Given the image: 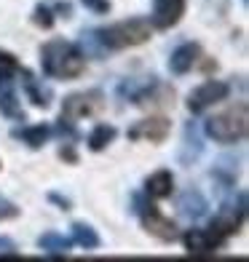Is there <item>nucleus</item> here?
<instances>
[{"mask_svg": "<svg viewBox=\"0 0 249 262\" xmlns=\"http://www.w3.org/2000/svg\"><path fill=\"white\" fill-rule=\"evenodd\" d=\"M40 67L49 78L73 80L86 70V59H83L75 43H70L65 38H54L40 49Z\"/></svg>", "mask_w": 249, "mask_h": 262, "instance_id": "f257e3e1", "label": "nucleus"}, {"mask_svg": "<svg viewBox=\"0 0 249 262\" xmlns=\"http://www.w3.org/2000/svg\"><path fill=\"white\" fill-rule=\"evenodd\" d=\"M204 131L220 142V145H236V142H241L249 131V107L246 102H239L228 107V110L217 113L215 118H209L204 123Z\"/></svg>", "mask_w": 249, "mask_h": 262, "instance_id": "f03ea898", "label": "nucleus"}, {"mask_svg": "<svg viewBox=\"0 0 249 262\" xmlns=\"http://www.w3.org/2000/svg\"><path fill=\"white\" fill-rule=\"evenodd\" d=\"M153 35V25L148 19H126V21H118V25H110L99 30V40L105 49L118 51V49H132V46H142L148 43Z\"/></svg>", "mask_w": 249, "mask_h": 262, "instance_id": "7ed1b4c3", "label": "nucleus"}, {"mask_svg": "<svg viewBox=\"0 0 249 262\" xmlns=\"http://www.w3.org/2000/svg\"><path fill=\"white\" fill-rule=\"evenodd\" d=\"M134 214L139 217L142 228H145L150 235H156L158 241H166V244L177 241V225L169 217H163V214L142 195H134Z\"/></svg>", "mask_w": 249, "mask_h": 262, "instance_id": "20e7f679", "label": "nucleus"}, {"mask_svg": "<svg viewBox=\"0 0 249 262\" xmlns=\"http://www.w3.org/2000/svg\"><path fill=\"white\" fill-rule=\"evenodd\" d=\"M105 107V94L91 89V91H78L70 94V97L62 102V118L65 121H83V118L97 115Z\"/></svg>", "mask_w": 249, "mask_h": 262, "instance_id": "39448f33", "label": "nucleus"}, {"mask_svg": "<svg viewBox=\"0 0 249 262\" xmlns=\"http://www.w3.org/2000/svg\"><path fill=\"white\" fill-rule=\"evenodd\" d=\"M244 217H246V195L239 193V206H236V201H233V204H225V206L215 214V220H212L209 230L215 233L217 238H222V241H228L231 235H236V233L241 230Z\"/></svg>", "mask_w": 249, "mask_h": 262, "instance_id": "423d86ee", "label": "nucleus"}, {"mask_svg": "<svg viewBox=\"0 0 249 262\" xmlns=\"http://www.w3.org/2000/svg\"><path fill=\"white\" fill-rule=\"evenodd\" d=\"M228 94H231L228 83H222V80H204L198 89L191 91V97H188V110H191L193 115H198V113L209 110L212 104L228 99Z\"/></svg>", "mask_w": 249, "mask_h": 262, "instance_id": "0eeeda50", "label": "nucleus"}, {"mask_svg": "<svg viewBox=\"0 0 249 262\" xmlns=\"http://www.w3.org/2000/svg\"><path fill=\"white\" fill-rule=\"evenodd\" d=\"M222 244H225L222 238H217L212 230H201V228L185 230V235H182V246L191 257H212Z\"/></svg>", "mask_w": 249, "mask_h": 262, "instance_id": "6e6552de", "label": "nucleus"}, {"mask_svg": "<svg viewBox=\"0 0 249 262\" xmlns=\"http://www.w3.org/2000/svg\"><path fill=\"white\" fill-rule=\"evenodd\" d=\"M188 0H153L150 25L153 30H172L185 14Z\"/></svg>", "mask_w": 249, "mask_h": 262, "instance_id": "1a4fd4ad", "label": "nucleus"}, {"mask_svg": "<svg viewBox=\"0 0 249 262\" xmlns=\"http://www.w3.org/2000/svg\"><path fill=\"white\" fill-rule=\"evenodd\" d=\"M129 139H148L153 142V145H158V142H163L166 137H169V121L166 118H148V121H139L134 123L132 128L126 131Z\"/></svg>", "mask_w": 249, "mask_h": 262, "instance_id": "9d476101", "label": "nucleus"}, {"mask_svg": "<svg viewBox=\"0 0 249 262\" xmlns=\"http://www.w3.org/2000/svg\"><path fill=\"white\" fill-rule=\"evenodd\" d=\"M201 59V46L198 43H182L180 49H174L172 59H169V70L174 75H185L198 64Z\"/></svg>", "mask_w": 249, "mask_h": 262, "instance_id": "9b49d317", "label": "nucleus"}, {"mask_svg": "<svg viewBox=\"0 0 249 262\" xmlns=\"http://www.w3.org/2000/svg\"><path fill=\"white\" fill-rule=\"evenodd\" d=\"M177 209H180L182 217L188 220H201V217H206V211H209V201L204 198V193L201 190H185V193L177 198Z\"/></svg>", "mask_w": 249, "mask_h": 262, "instance_id": "f8f14e48", "label": "nucleus"}, {"mask_svg": "<svg viewBox=\"0 0 249 262\" xmlns=\"http://www.w3.org/2000/svg\"><path fill=\"white\" fill-rule=\"evenodd\" d=\"M201 152H204V145H201V131H198V126L191 121L185 126V131H182V150H180V161L185 163V166H191Z\"/></svg>", "mask_w": 249, "mask_h": 262, "instance_id": "ddd939ff", "label": "nucleus"}, {"mask_svg": "<svg viewBox=\"0 0 249 262\" xmlns=\"http://www.w3.org/2000/svg\"><path fill=\"white\" fill-rule=\"evenodd\" d=\"M145 193L150 198H156V201H163V198H169L174 193V177L172 171H156V174H150L148 180H145Z\"/></svg>", "mask_w": 249, "mask_h": 262, "instance_id": "4468645a", "label": "nucleus"}, {"mask_svg": "<svg viewBox=\"0 0 249 262\" xmlns=\"http://www.w3.org/2000/svg\"><path fill=\"white\" fill-rule=\"evenodd\" d=\"M0 113L11 121H25V110L19 104L16 91L11 89V80H0Z\"/></svg>", "mask_w": 249, "mask_h": 262, "instance_id": "2eb2a0df", "label": "nucleus"}, {"mask_svg": "<svg viewBox=\"0 0 249 262\" xmlns=\"http://www.w3.org/2000/svg\"><path fill=\"white\" fill-rule=\"evenodd\" d=\"M38 246L43 249L49 257H67L70 249H73V238H65L62 233L56 230H49L38 238Z\"/></svg>", "mask_w": 249, "mask_h": 262, "instance_id": "dca6fc26", "label": "nucleus"}, {"mask_svg": "<svg viewBox=\"0 0 249 262\" xmlns=\"http://www.w3.org/2000/svg\"><path fill=\"white\" fill-rule=\"evenodd\" d=\"M14 137L22 139L30 150H40L51 137V126L49 123H35V126H25V128H16Z\"/></svg>", "mask_w": 249, "mask_h": 262, "instance_id": "f3484780", "label": "nucleus"}, {"mask_svg": "<svg viewBox=\"0 0 249 262\" xmlns=\"http://www.w3.org/2000/svg\"><path fill=\"white\" fill-rule=\"evenodd\" d=\"M19 75H22V89H25L27 99L35 107H49V91H43V86L35 80V75L30 70H19Z\"/></svg>", "mask_w": 249, "mask_h": 262, "instance_id": "a211bd4d", "label": "nucleus"}, {"mask_svg": "<svg viewBox=\"0 0 249 262\" xmlns=\"http://www.w3.org/2000/svg\"><path fill=\"white\" fill-rule=\"evenodd\" d=\"M70 230H73V244H78L80 249H86V252H94V249L102 246V238L86 222H73V228H70Z\"/></svg>", "mask_w": 249, "mask_h": 262, "instance_id": "6ab92c4d", "label": "nucleus"}, {"mask_svg": "<svg viewBox=\"0 0 249 262\" xmlns=\"http://www.w3.org/2000/svg\"><path fill=\"white\" fill-rule=\"evenodd\" d=\"M115 126H110V123H99V126H94V131L89 134V139H86V145H89V150L91 152H102L105 147L110 145V142L115 139Z\"/></svg>", "mask_w": 249, "mask_h": 262, "instance_id": "aec40b11", "label": "nucleus"}, {"mask_svg": "<svg viewBox=\"0 0 249 262\" xmlns=\"http://www.w3.org/2000/svg\"><path fill=\"white\" fill-rule=\"evenodd\" d=\"M78 51L83 54V59H99L105 51V46H102V40H99V30H89V32H83L80 35V43H78Z\"/></svg>", "mask_w": 249, "mask_h": 262, "instance_id": "412c9836", "label": "nucleus"}, {"mask_svg": "<svg viewBox=\"0 0 249 262\" xmlns=\"http://www.w3.org/2000/svg\"><path fill=\"white\" fill-rule=\"evenodd\" d=\"M19 59L11 54V51H3L0 49V80H11L19 75Z\"/></svg>", "mask_w": 249, "mask_h": 262, "instance_id": "4be33fe9", "label": "nucleus"}, {"mask_svg": "<svg viewBox=\"0 0 249 262\" xmlns=\"http://www.w3.org/2000/svg\"><path fill=\"white\" fill-rule=\"evenodd\" d=\"M32 21L38 27H43V30H51L54 27V11L49 8V6H35V11H32Z\"/></svg>", "mask_w": 249, "mask_h": 262, "instance_id": "5701e85b", "label": "nucleus"}, {"mask_svg": "<svg viewBox=\"0 0 249 262\" xmlns=\"http://www.w3.org/2000/svg\"><path fill=\"white\" fill-rule=\"evenodd\" d=\"M14 217H19V209L11 204L8 198L0 195V222H3V220H14Z\"/></svg>", "mask_w": 249, "mask_h": 262, "instance_id": "b1692460", "label": "nucleus"}, {"mask_svg": "<svg viewBox=\"0 0 249 262\" xmlns=\"http://www.w3.org/2000/svg\"><path fill=\"white\" fill-rule=\"evenodd\" d=\"M0 257H19V249L8 235H0Z\"/></svg>", "mask_w": 249, "mask_h": 262, "instance_id": "393cba45", "label": "nucleus"}, {"mask_svg": "<svg viewBox=\"0 0 249 262\" xmlns=\"http://www.w3.org/2000/svg\"><path fill=\"white\" fill-rule=\"evenodd\" d=\"M83 8L94 11V14H108L110 11V0H80Z\"/></svg>", "mask_w": 249, "mask_h": 262, "instance_id": "a878e982", "label": "nucleus"}, {"mask_svg": "<svg viewBox=\"0 0 249 262\" xmlns=\"http://www.w3.org/2000/svg\"><path fill=\"white\" fill-rule=\"evenodd\" d=\"M49 201H51V204H56L59 209H65V211L70 209V201H67V198H62L59 193H49Z\"/></svg>", "mask_w": 249, "mask_h": 262, "instance_id": "bb28decb", "label": "nucleus"}, {"mask_svg": "<svg viewBox=\"0 0 249 262\" xmlns=\"http://www.w3.org/2000/svg\"><path fill=\"white\" fill-rule=\"evenodd\" d=\"M241 3H244V6H246V3H249V0H241Z\"/></svg>", "mask_w": 249, "mask_h": 262, "instance_id": "cd10ccee", "label": "nucleus"}, {"mask_svg": "<svg viewBox=\"0 0 249 262\" xmlns=\"http://www.w3.org/2000/svg\"><path fill=\"white\" fill-rule=\"evenodd\" d=\"M0 169H3V166H0Z\"/></svg>", "mask_w": 249, "mask_h": 262, "instance_id": "c85d7f7f", "label": "nucleus"}]
</instances>
